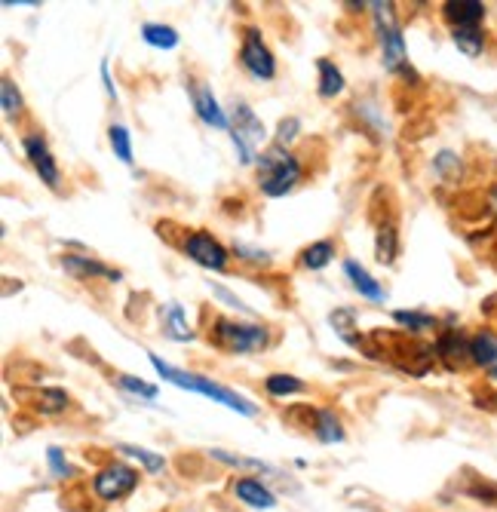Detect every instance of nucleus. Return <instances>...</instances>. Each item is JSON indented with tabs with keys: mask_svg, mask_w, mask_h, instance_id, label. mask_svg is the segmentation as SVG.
Returning a JSON list of instances; mask_svg holds the SVG:
<instances>
[{
	"mask_svg": "<svg viewBox=\"0 0 497 512\" xmlns=\"http://www.w3.org/2000/svg\"><path fill=\"white\" fill-rule=\"evenodd\" d=\"M464 494L476 503H485V506H497V482H488L482 476H473V482L464 488Z\"/></svg>",
	"mask_w": 497,
	"mask_h": 512,
	"instance_id": "7c9ffc66",
	"label": "nucleus"
},
{
	"mask_svg": "<svg viewBox=\"0 0 497 512\" xmlns=\"http://www.w3.org/2000/svg\"><path fill=\"white\" fill-rule=\"evenodd\" d=\"M470 359L485 371L497 365V335L491 329H479L476 335H470Z\"/></svg>",
	"mask_w": 497,
	"mask_h": 512,
	"instance_id": "dca6fc26",
	"label": "nucleus"
},
{
	"mask_svg": "<svg viewBox=\"0 0 497 512\" xmlns=\"http://www.w3.org/2000/svg\"><path fill=\"white\" fill-rule=\"evenodd\" d=\"M369 7H372V19H375V34H378V46H381V62H384V68H387L393 77L421 83L418 71H415L412 62H409V50H405V37H402L399 22H396V7H393V4H384V0H375V4H369Z\"/></svg>",
	"mask_w": 497,
	"mask_h": 512,
	"instance_id": "f03ea898",
	"label": "nucleus"
},
{
	"mask_svg": "<svg viewBox=\"0 0 497 512\" xmlns=\"http://www.w3.org/2000/svg\"><path fill=\"white\" fill-rule=\"evenodd\" d=\"M0 108H4V117L13 123L22 120V114H25V99H22V92L13 77L0 80Z\"/></svg>",
	"mask_w": 497,
	"mask_h": 512,
	"instance_id": "393cba45",
	"label": "nucleus"
},
{
	"mask_svg": "<svg viewBox=\"0 0 497 512\" xmlns=\"http://www.w3.org/2000/svg\"><path fill=\"white\" fill-rule=\"evenodd\" d=\"M234 494H237L240 503H246V506H252V509H274V506H277V497L270 494L258 479H249V476L234 482Z\"/></svg>",
	"mask_w": 497,
	"mask_h": 512,
	"instance_id": "2eb2a0df",
	"label": "nucleus"
},
{
	"mask_svg": "<svg viewBox=\"0 0 497 512\" xmlns=\"http://www.w3.org/2000/svg\"><path fill=\"white\" fill-rule=\"evenodd\" d=\"M135 488H139V470L129 467L123 460L108 463V467H102L93 479V491L105 503H117V500L129 497Z\"/></svg>",
	"mask_w": 497,
	"mask_h": 512,
	"instance_id": "0eeeda50",
	"label": "nucleus"
},
{
	"mask_svg": "<svg viewBox=\"0 0 497 512\" xmlns=\"http://www.w3.org/2000/svg\"><path fill=\"white\" fill-rule=\"evenodd\" d=\"M182 252L194 261V264H200V267H206V270H224L228 267V261H231V252L224 249L212 234H206V230H191V234H185V240H182Z\"/></svg>",
	"mask_w": 497,
	"mask_h": 512,
	"instance_id": "1a4fd4ad",
	"label": "nucleus"
},
{
	"mask_svg": "<svg viewBox=\"0 0 497 512\" xmlns=\"http://www.w3.org/2000/svg\"><path fill=\"white\" fill-rule=\"evenodd\" d=\"M47 463H50V470H53V476L56 479H71L74 476V470H71V463L65 460V454H62V448H47Z\"/></svg>",
	"mask_w": 497,
	"mask_h": 512,
	"instance_id": "72a5a7b5",
	"label": "nucleus"
},
{
	"mask_svg": "<svg viewBox=\"0 0 497 512\" xmlns=\"http://www.w3.org/2000/svg\"><path fill=\"white\" fill-rule=\"evenodd\" d=\"M237 258H243V261H252V264H261V267H267L270 264V255L267 252H261V249H252V246H243V243H234V249H231Z\"/></svg>",
	"mask_w": 497,
	"mask_h": 512,
	"instance_id": "f704fd0d",
	"label": "nucleus"
},
{
	"mask_svg": "<svg viewBox=\"0 0 497 512\" xmlns=\"http://www.w3.org/2000/svg\"><path fill=\"white\" fill-rule=\"evenodd\" d=\"M114 381L126 390V393H132V396H142V399H157V384H148V381H142V378H135V375H126V371H120V375H114Z\"/></svg>",
	"mask_w": 497,
	"mask_h": 512,
	"instance_id": "2f4dec72",
	"label": "nucleus"
},
{
	"mask_svg": "<svg viewBox=\"0 0 497 512\" xmlns=\"http://www.w3.org/2000/svg\"><path fill=\"white\" fill-rule=\"evenodd\" d=\"M209 341L234 356H255L270 347V329L261 322H240L231 316H215L209 325Z\"/></svg>",
	"mask_w": 497,
	"mask_h": 512,
	"instance_id": "20e7f679",
	"label": "nucleus"
},
{
	"mask_svg": "<svg viewBox=\"0 0 497 512\" xmlns=\"http://www.w3.org/2000/svg\"><path fill=\"white\" fill-rule=\"evenodd\" d=\"M209 289H212V295H215V298H221V301L228 304V307H234V310H243V313H249V307H246V304H243V301H240L237 295H231L228 289H221V286H212V283H209Z\"/></svg>",
	"mask_w": 497,
	"mask_h": 512,
	"instance_id": "c9c22d12",
	"label": "nucleus"
},
{
	"mask_svg": "<svg viewBox=\"0 0 497 512\" xmlns=\"http://www.w3.org/2000/svg\"><path fill=\"white\" fill-rule=\"evenodd\" d=\"M316 71H320V83H316V92L320 99H335L344 92V74L332 59H316Z\"/></svg>",
	"mask_w": 497,
	"mask_h": 512,
	"instance_id": "6ab92c4d",
	"label": "nucleus"
},
{
	"mask_svg": "<svg viewBox=\"0 0 497 512\" xmlns=\"http://www.w3.org/2000/svg\"><path fill=\"white\" fill-rule=\"evenodd\" d=\"M142 40L148 46H154V50H175L178 46V31L172 25H163V22H145L142 25Z\"/></svg>",
	"mask_w": 497,
	"mask_h": 512,
	"instance_id": "b1692460",
	"label": "nucleus"
},
{
	"mask_svg": "<svg viewBox=\"0 0 497 512\" xmlns=\"http://www.w3.org/2000/svg\"><path fill=\"white\" fill-rule=\"evenodd\" d=\"M488 16V7L482 4V0H448V4H442V19L451 25V31L455 28H482Z\"/></svg>",
	"mask_w": 497,
	"mask_h": 512,
	"instance_id": "ddd939ff",
	"label": "nucleus"
},
{
	"mask_svg": "<svg viewBox=\"0 0 497 512\" xmlns=\"http://www.w3.org/2000/svg\"><path fill=\"white\" fill-rule=\"evenodd\" d=\"M255 169H258V188L270 200L292 194L304 175L301 160L289 148H280V145H270L267 151H261L255 160Z\"/></svg>",
	"mask_w": 497,
	"mask_h": 512,
	"instance_id": "7ed1b4c3",
	"label": "nucleus"
},
{
	"mask_svg": "<svg viewBox=\"0 0 497 512\" xmlns=\"http://www.w3.org/2000/svg\"><path fill=\"white\" fill-rule=\"evenodd\" d=\"M99 71H102V83H105L108 99H111V102H117V89H114V80H111V65H108V59H102Z\"/></svg>",
	"mask_w": 497,
	"mask_h": 512,
	"instance_id": "e433bc0d",
	"label": "nucleus"
},
{
	"mask_svg": "<svg viewBox=\"0 0 497 512\" xmlns=\"http://www.w3.org/2000/svg\"><path fill=\"white\" fill-rule=\"evenodd\" d=\"M313 436L320 439L323 445H338V442H344L341 417H338L332 408H316V417H313Z\"/></svg>",
	"mask_w": 497,
	"mask_h": 512,
	"instance_id": "f3484780",
	"label": "nucleus"
},
{
	"mask_svg": "<svg viewBox=\"0 0 497 512\" xmlns=\"http://www.w3.org/2000/svg\"><path fill=\"white\" fill-rule=\"evenodd\" d=\"M298 132H301V120L298 117H283L280 123H277V135H274V145H280V148H289L295 138H298Z\"/></svg>",
	"mask_w": 497,
	"mask_h": 512,
	"instance_id": "473e14b6",
	"label": "nucleus"
},
{
	"mask_svg": "<svg viewBox=\"0 0 497 512\" xmlns=\"http://www.w3.org/2000/svg\"><path fill=\"white\" fill-rule=\"evenodd\" d=\"M117 451H120L123 457H129V460H139L148 473H163V470H166V460H163L160 454L142 448V445H117Z\"/></svg>",
	"mask_w": 497,
	"mask_h": 512,
	"instance_id": "c85d7f7f",
	"label": "nucleus"
},
{
	"mask_svg": "<svg viewBox=\"0 0 497 512\" xmlns=\"http://www.w3.org/2000/svg\"><path fill=\"white\" fill-rule=\"evenodd\" d=\"M344 276L350 279V286L359 292V295H363L366 301H375V304H384L387 301V289L378 283V279L363 267V264H359V261H353V258H347L344 261Z\"/></svg>",
	"mask_w": 497,
	"mask_h": 512,
	"instance_id": "4468645a",
	"label": "nucleus"
},
{
	"mask_svg": "<svg viewBox=\"0 0 497 512\" xmlns=\"http://www.w3.org/2000/svg\"><path fill=\"white\" fill-rule=\"evenodd\" d=\"M231 142L237 151V160L243 166H252L261 154V142H264V123L255 117V111L246 102H237L231 111Z\"/></svg>",
	"mask_w": 497,
	"mask_h": 512,
	"instance_id": "39448f33",
	"label": "nucleus"
},
{
	"mask_svg": "<svg viewBox=\"0 0 497 512\" xmlns=\"http://www.w3.org/2000/svg\"><path fill=\"white\" fill-rule=\"evenodd\" d=\"M375 255L381 264H393L396 255H399V234H396V224H384L378 230V243H375Z\"/></svg>",
	"mask_w": 497,
	"mask_h": 512,
	"instance_id": "bb28decb",
	"label": "nucleus"
},
{
	"mask_svg": "<svg viewBox=\"0 0 497 512\" xmlns=\"http://www.w3.org/2000/svg\"><path fill=\"white\" fill-rule=\"evenodd\" d=\"M62 270L77 279V283H86V279H105V283H120L123 279V270L93 258V255H86V252H65L62 255Z\"/></svg>",
	"mask_w": 497,
	"mask_h": 512,
	"instance_id": "9d476101",
	"label": "nucleus"
},
{
	"mask_svg": "<svg viewBox=\"0 0 497 512\" xmlns=\"http://www.w3.org/2000/svg\"><path fill=\"white\" fill-rule=\"evenodd\" d=\"M163 332H166L172 341H191V338H194V329L188 325L185 307L178 304V301H169V304H166V313H163Z\"/></svg>",
	"mask_w": 497,
	"mask_h": 512,
	"instance_id": "aec40b11",
	"label": "nucleus"
},
{
	"mask_svg": "<svg viewBox=\"0 0 497 512\" xmlns=\"http://www.w3.org/2000/svg\"><path fill=\"white\" fill-rule=\"evenodd\" d=\"M148 362L154 365V371H157V375H160L166 384H172V387H178V390L200 393V396H206V399H212V402H218V405H224V408H231V411H237V414H246V417H255V414H258V405H255V402H249L243 393H237V390H231V387H224V384H218V381H212V378H206V375L175 368V365L163 362L157 353H148Z\"/></svg>",
	"mask_w": 497,
	"mask_h": 512,
	"instance_id": "f257e3e1",
	"label": "nucleus"
},
{
	"mask_svg": "<svg viewBox=\"0 0 497 512\" xmlns=\"http://www.w3.org/2000/svg\"><path fill=\"white\" fill-rule=\"evenodd\" d=\"M108 142H111V151H114V157L120 160V163H132V135H129V129L123 126V123H111V129H108Z\"/></svg>",
	"mask_w": 497,
	"mask_h": 512,
	"instance_id": "c756f323",
	"label": "nucleus"
},
{
	"mask_svg": "<svg viewBox=\"0 0 497 512\" xmlns=\"http://www.w3.org/2000/svg\"><path fill=\"white\" fill-rule=\"evenodd\" d=\"M22 151L31 163V169L37 172V178L47 184L50 191H59V184H62V172H59V163L47 145V138H43L40 132H28L22 138Z\"/></svg>",
	"mask_w": 497,
	"mask_h": 512,
	"instance_id": "6e6552de",
	"label": "nucleus"
},
{
	"mask_svg": "<svg viewBox=\"0 0 497 512\" xmlns=\"http://www.w3.org/2000/svg\"><path fill=\"white\" fill-rule=\"evenodd\" d=\"M188 92H191V105H194V114L200 117V123H206L209 129H231V117L224 114V108L218 105L215 92L206 80L191 77Z\"/></svg>",
	"mask_w": 497,
	"mask_h": 512,
	"instance_id": "9b49d317",
	"label": "nucleus"
},
{
	"mask_svg": "<svg viewBox=\"0 0 497 512\" xmlns=\"http://www.w3.org/2000/svg\"><path fill=\"white\" fill-rule=\"evenodd\" d=\"M264 390H267V396H274V399H289V396L304 393L307 384L301 378L289 375V371H274V375L264 378Z\"/></svg>",
	"mask_w": 497,
	"mask_h": 512,
	"instance_id": "412c9836",
	"label": "nucleus"
},
{
	"mask_svg": "<svg viewBox=\"0 0 497 512\" xmlns=\"http://www.w3.org/2000/svg\"><path fill=\"white\" fill-rule=\"evenodd\" d=\"M433 350H436V359L448 371H461V368L473 365V359H470V338L461 329H442L436 344H433Z\"/></svg>",
	"mask_w": 497,
	"mask_h": 512,
	"instance_id": "f8f14e48",
	"label": "nucleus"
},
{
	"mask_svg": "<svg viewBox=\"0 0 497 512\" xmlns=\"http://www.w3.org/2000/svg\"><path fill=\"white\" fill-rule=\"evenodd\" d=\"M451 43H455L467 59H479L485 53V31L482 28H455L451 31Z\"/></svg>",
	"mask_w": 497,
	"mask_h": 512,
	"instance_id": "a878e982",
	"label": "nucleus"
},
{
	"mask_svg": "<svg viewBox=\"0 0 497 512\" xmlns=\"http://www.w3.org/2000/svg\"><path fill=\"white\" fill-rule=\"evenodd\" d=\"M31 399V408L40 411V414H62L68 405H71V396L59 387H43V390H31L28 393Z\"/></svg>",
	"mask_w": 497,
	"mask_h": 512,
	"instance_id": "a211bd4d",
	"label": "nucleus"
},
{
	"mask_svg": "<svg viewBox=\"0 0 497 512\" xmlns=\"http://www.w3.org/2000/svg\"><path fill=\"white\" fill-rule=\"evenodd\" d=\"M335 252H338L335 240H316V243H310V246L301 249V264L307 270H323V267L332 264Z\"/></svg>",
	"mask_w": 497,
	"mask_h": 512,
	"instance_id": "4be33fe9",
	"label": "nucleus"
},
{
	"mask_svg": "<svg viewBox=\"0 0 497 512\" xmlns=\"http://www.w3.org/2000/svg\"><path fill=\"white\" fill-rule=\"evenodd\" d=\"M215 460L228 463V467H240V470H252V473H274V467L264 460H255V457H243V454H231V451H221V448H212L209 451Z\"/></svg>",
	"mask_w": 497,
	"mask_h": 512,
	"instance_id": "cd10ccee",
	"label": "nucleus"
},
{
	"mask_svg": "<svg viewBox=\"0 0 497 512\" xmlns=\"http://www.w3.org/2000/svg\"><path fill=\"white\" fill-rule=\"evenodd\" d=\"M240 65L255 80H274L277 77V59H274V53H270V46L264 43V37H261V31L255 25L243 28Z\"/></svg>",
	"mask_w": 497,
	"mask_h": 512,
	"instance_id": "423d86ee",
	"label": "nucleus"
},
{
	"mask_svg": "<svg viewBox=\"0 0 497 512\" xmlns=\"http://www.w3.org/2000/svg\"><path fill=\"white\" fill-rule=\"evenodd\" d=\"M393 319L402 325V332H405V335H409V332H412V335H424V332L439 329V319L430 316V313H421V310H396Z\"/></svg>",
	"mask_w": 497,
	"mask_h": 512,
	"instance_id": "5701e85b",
	"label": "nucleus"
},
{
	"mask_svg": "<svg viewBox=\"0 0 497 512\" xmlns=\"http://www.w3.org/2000/svg\"><path fill=\"white\" fill-rule=\"evenodd\" d=\"M488 381H497V365H494V368L488 371Z\"/></svg>",
	"mask_w": 497,
	"mask_h": 512,
	"instance_id": "4c0bfd02",
	"label": "nucleus"
}]
</instances>
